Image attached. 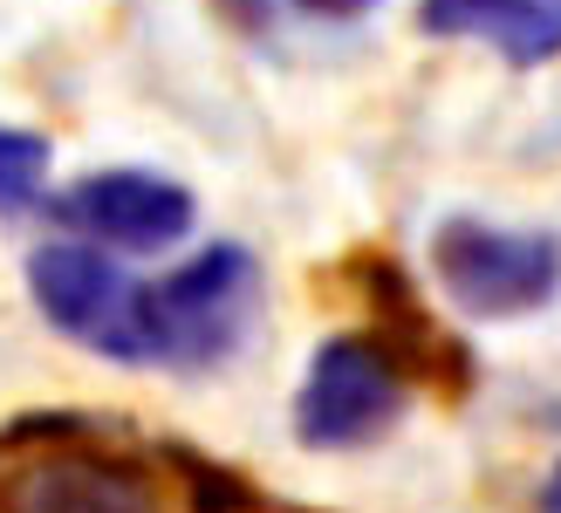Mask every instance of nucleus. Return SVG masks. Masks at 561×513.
Here are the masks:
<instances>
[{
  "mask_svg": "<svg viewBox=\"0 0 561 513\" xmlns=\"http://www.w3.org/2000/svg\"><path fill=\"white\" fill-rule=\"evenodd\" d=\"M233 466L117 411H21L0 424V513H219Z\"/></svg>",
  "mask_w": 561,
  "mask_h": 513,
  "instance_id": "nucleus-1",
  "label": "nucleus"
},
{
  "mask_svg": "<svg viewBox=\"0 0 561 513\" xmlns=\"http://www.w3.org/2000/svg\"><path fill=\"white\" fill-rule=\"evenodd\" d=\"M417 369L383 329H343L308 356L295 390V438L308 452H363L377 445L411 404Z\"/></svg>",
  "mask_w": 561,
  "mask_h": 513,
  "instance_id": "nucleus-2",
  "label": "nucleus"
},
{
  "mask_svg": "<svg viewBox=\"0 0 561 513\" xmlns=\"http://www.w3.org/2000/svg\"><path fill=\"white\" fill-rule=\"evenodd\" d=\"M254 295H261V261L240 240H213L164 281H145L151 363H172V369L227 363L254 329Z\"/></svg>",
  "mask_w": 561,
  "mask_h": 513,
  "instance_id": "nucleus-3",
  "label": "nucleus"
},
{
  "mask_svg": "<svg viewBox=\"0 0 561 513\" xmlns=\"http://www.w3.org/2000/svg\"><path fill=\"white\" fill-rule=\"evenodd\" d=\"M432 274L453 308L480 322H520L561 295V240L527 226H493L453 213L432 233Z\"/></svg>",
  "mask_w": 561,
  "mask_h": 513,
  "instance_id": "nucleus-4",
  "label": "nucleus"
},
{
  "mask_svg": "<svg viewBox=\"0 0 561 513\" xmlns=\"http://www.w3.org/2000/svg\"><path fill=\"white\" fill-rule=\"evenodd\" d=\"M27 295L42 322L62 329L76 350L110 356V363H151L145 335V281L117 267L90 240H55L27 253Z\"/></svg>",
  "mask_w": 561,
  "mask_h": 513,
  "instance_id": "nucleus-5",
  "label": "nucleus"
},
{
  "mask_svg": "<svg viewBox=\"0 0 561 513\" xmlns=\"http://www.w3.org/2000/svg\"><path fill=\"white\" fill-rule=\"evenodd\" d=\"M48 219H62L76 240L90 247H117V253H164L192 233L199 219V198L164 171H82L76 185H62L48 198Z\"/></svg>",
  "mask_w": 561,
  "mask_h": 513,
  "instance_id": "nucleus-6",
  "label": "nucleus"
},
{
  "mask_svg": "<svg viewBox=\"0 0 561 513\" xmlns=\"http://www.w3.org/2000/svg\"><path fill=\"white\" fill-rule=\"evenodd\" d=\"M417 35L486 42L507 69H541L561 55V0H417Z\"/></svg>",
  "mask_w": 561,
  "mask_h": 513,
  "instance_id": "nucleus-7",
  "label": "nucleus"
},
{
  "mask_svg": "<svg viewBox=\"0 0 561 513\" xmlns=\"http://www.w3.org/2000/svg\"><path fill=\"white\" fill-rule=\"evenodd\" d=\"M48 158H55V145L42 130L0 124V213H27V206H35L42 185H48Z\"/></svg>",
  "mask_w": 561,
  "mask_h": 513,
  "instance_id": "nucleus-8",
  "label": "nucleus"
},
{
  "mask_svg": "<svg viewBox=\"0 0 561 513\" xmlns=\"http://www.w3.org/2000/svg\"><path fill=\"white\" fill-rule=\"evenodd\" d=\"M301 14H316V21H356V14H370L377 0H295Z\"/></svg>",
  "mask_w": 561,
  "mask_h": 513,
  "instance_id": "nucleus-9",
  "label": "nucleus"
},
{
  "mask_svg": "<svg viewBox=\"0 0 561 513\" xmlns=\"http://www.w3.org/2000/svg\"><path fill=\"white\" fill-rule=\"evenodd\" d=\"M219 513H316V506H280V500H261V493L240 479V493H233L227 506H219Z\"/></svg>",
  "mask_w": 561,
  "mask_h": 513,
  "instance_id": "nucleus-10",
  "label": "nucleus"
},
{
  "mask_svg": "<svg viewBox=\"0 0 561 513\" xmlns=\"http://www.w3.org/2000/svg\"><path fill=\"white\" fill-rule=\"evenodd\" d=\"M541 513H561V466L548 472V487H541Z\"/></svg>",
  "mask_w": 561,
  "mask_h": 513,
  "instance_id": "nucleus-11",
  "label": "nucleus"
}]
</instances>
